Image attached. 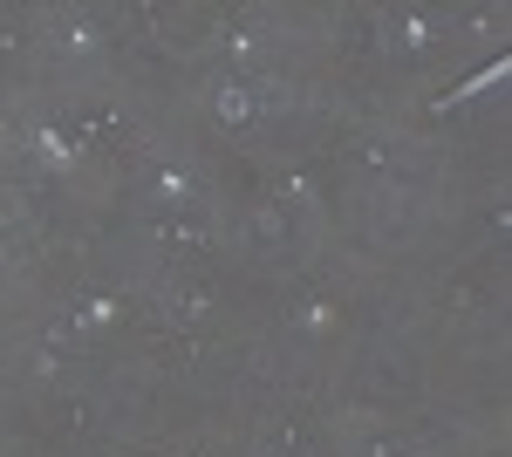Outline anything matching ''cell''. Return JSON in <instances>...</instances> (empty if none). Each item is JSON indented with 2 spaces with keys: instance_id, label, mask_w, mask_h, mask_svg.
I'll return each instance as SVG.
<instances>
[{
  "instance_id": "1",
  "label": "cell",
  "mask_w": 512,
  "mask_h": 457,
  "mask_svg": "<svg viewBox=\"0 0 512 457\" xmlns=\"http://www.w3.org/2000/svg\"><path fill=\"white\" fill-rule=\"evenodd\" d=\"M219 116H226V123H246V116H253V96H246L239 82H226V89H219Z\"/></svg>"
}]
</instances>
